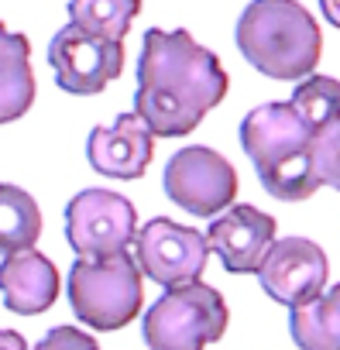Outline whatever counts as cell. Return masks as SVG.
<instances>
[{"mask_svg": "<svg viewBox=\"0 0 340 350\" xmlns=\"http://www.w3.org/2000/svg\"><path fill=\"white\" fill-rule=\"evenodd\" d=\"M59 288H62L59 268L35 247L8 254L0 261V295H4V306L18 316H38L52 309Z\"/></svg>", "mask_w": 340, "mask_h": 350, "instance_id": "13", "label": "cell"}, {"mask_svg": "<svg viewBox=\"0 0 340 350\" xmlns=\"http://www.w3.org/2000/svg\"><path fill=\"white\" fill-rule=\"evenodd\" d=\"M35 103L31 45L25 35L8 31L0 21V124L25 117Z\"/></svg>", "mask_w": 340, "mask_h": 350, "instance_id": "14", "label": "cell"}, {"mask_svg": "<svg viewBox=\"0 0 340 350\" xmlns=\"http://www.w3.org/2000/svg\"><path fill=\"white\" fill-rule=\"evenodd\" d=\"M319 8H323V18L333 28H340V0H319Z\"/></svg>", "mask_w": 340, "mask_h": 350, "instance_id": "22", "label": "cell"}, {"mask_svg": "<svg viewBox=\"0 0 340 350\" xmlns=\"http://www.w3.org/2000/svg\"><path fill=\"white\" fill-rule=\"evenodd\" d=\"M161 186L165 196L189 217H220L234 206L237 172L220 151L207 144H189L168 158Z\"/></svg>", "mask_w": 340, "mask_h": 350, "instance_id": "6", "label": "cell"}, {"mask_svg": "<svg viewBox=\"0 0 340 350\" xmlns=\"http://www.w3.org/2000/svg\"><path fill=\"white\" fill-rule=\"evenodd\" d=\"M86 158L107 179H141L155 158V134L134 110L120 113L110 127L90 131Z\"/></svg>", "mask_w": 340, "mask_h": 350, "instance_id": "12", "label": "cell"}, {"mask_svg": "<svg viewBox=\"0 0 340 350\" xmlns=\"http://www.w3.org/2000/svg\"><path fill=\"white\" fill-rule=\"evenodd\" d=\"M0 350H28V343L14 329H0Z\"/></svg>", "mask_w": 340, "mask_h": 350, "instance_id": "21", "label": "cell"}, {"mask_svg": "<svg viewBox=\"0 0 340 350\" xmlns=\"http://www.w3.org/2000/svg\"><path fill=\"white\" fill-rule=\"evenodd\" d=\"M138 237V210L110 189H83L66 206V241L76 258L124 254Z\"/></svg>", "mask_w": 340, "mask_h": 350, "instance_id": "7", "label": "cell"}, {"mask_svg": "<svg viewBox=\"0 0 340 350\" xmlns=\"http://www.w3.org/2000/svg\"><path fill=\"white\" fill-rule=\"evenodd\" d=\"M42 237V210L21 186H0V254L35 247Z\"/></svg>", "mask_w": 340, "mask_h": 350, "instance_id": "16", "label": "cell"}, {"mask_svg": "<svg viewBox=\"0 0 340 350\" xmlns=\"http://www.w3.org/2000/svg\"><path fill=\"white\" fill-rule=\"evenodd\" d=\"M231 312L224 295L207 282L165 288V295L144 312L141 336L148 350H207L227 333Z\"/></svg>", "mask_w": 340, "mask_h": 350, "instance_id": "5", "label": "cell"}, {"mask_svg": "<svg viewBox=\"0 0 340 350\" xmlns=\"http://www.w3.org/2000/svg\"><path fill=\"white\" fill-rule=\"evenodd\" d=\"M309 144L313 131L282 100L261 103L241 120V148L251 158L265 193L282 203H302L319 189Z\"/></svg>", "mask_w": 340, "mask_h": 350, "instance_id": "3", "label": "cell"}, {"mask_svg": "<svg viewBox=\"0 0 340 350\" xmlns=\"http://www.w3.org/2000/svg\"><path fill=\"white\" fill-rule=\"evenodd\" d=\"M234 42L261 76L278 83L313 76L323 52L319 25L299 0H251L237 18Z\"/></svg>", "mask_w": 340, "mask_h": 350, "instance_id": "2", "label": "cell"}, {"mask_svg": "<svg viewBox=\"0 0 340 350\" xmlns=\"http://www.w3.org/2000/svg\"><path fill=\"white\" fill-rule=\"evenodd\" d=\"M313 172H316V183L326 189L340 193V120L319 127L313 134Z\"/></svg>", "mask_w": 340, "mask_h": 350, "instance_id": "19", "label": "cell"}, {"mask_svg": "<svg viewBox=\"0 0 340 350\" xmlns=\"http://www.w3.org/2000/svg\"><path fill=\"white\" fill-rule=\"evenodd\" d=\"M35 350H100V343L90 333H83L79 326H52L35 343Z\"/></svg>", "mask_w": 340, "mask_h": 350, "instance_id": "20", "label": "cell"}, {"mask_svg": "<svg viewBox=\"0 0 340 350\" xmlns=\"http://www.w3.org/2000/svg\"><path fill=\"white\" fill-rule=\"evenodd\" d=\"M207 258H210L207 234L193 227H183L168 217H155L144 227H138L134 261L141 275L161 288H179V285L200 282Z\"/></svg>", "mask_w": 340, "mask_h": 350, "instance_id": "8", "label": "cell"}, {"mask_svg": "<svg viewBox=\"0 0 340 350\" xmlns=\"http://www.w3.org/2000/svg\"><path fill=\"white\" fill-rule=\"evenodd\" d=\"M326 275H330V261L326 251L309 241V237H285L275 241L258 268V282L261 288L278 302V306H306L313 302L319 292H326Z\"/></svg>", "mask_w": 340, "mask_h": 350, "instance_id": "10", "label": "cell"}, {"mask_svg": "<svg viewBox=\"0 0 340 350\" xmlns=\"http://www.w3.org/2000/svg\"><path fill=\"white\" fill-rule=\"evenodd\" d=\"M69 306L83 326L100 333L134 323L144 299V275L134 254L114 258H76L69 268Z\"/></svg>", "mask_w": 340, "mask_h": 350, "instance_id": "4", "label": "cell"}, {"mask_svg": "<svg viewBox=\"0 0 340 350\" xmlns=\"http://www.w3.org/2000/svg\"><path fill=\"white\" fill-rule=\"evenodd\" d=\"M138 14L141 0H69V21L110 42H124Z\"/></svg>", "mask_w": 340, "mask_h": 350, "instance_id": "17", "label": "cell"}, {"mask_svg": "<svg viewBox=\"0 0 340 350\" xmlns=\"http://www.w3.org/2000/svg\"><path fill=\"white\" fill-rule=\"evenodd\" d=\"M49 66L59 90L73 96H96L124 72V42L96 38L76 25H66L49 45Z\"/></svg>", "mask_w": 340, "mask_h": 350, "instance_id": "9", "label": "cell"}, {"mask_svg": "<svg viewBox=\"0 0 340 350\" xmlns=\"http://www.w3.org/2000/svg\"><path fill=\"white\" fill-rule=\"evenodd\" d=\"M227 72L220 59L189 31H144L138 59L134 113L155 137H183L227 96Z\"/></svg>", "mask_w": 340, "mask_h": 350, "instance_id": "1", "label": "cell"}, {"mask_svg": "<svg viewBox=\"0 0 340 350\" xmlns=\"http://www.w3.org/2000/svg\"><path fill=\"white\" fill-rule=\"evenodd\" d=\"M275 217L261 213L258 206L234 203L207 227L210 251L224 261L231 275H258L268 247L275 244Z\"/></svg>", "mask_w": 340, "mask_h": 350, "instance_id": "11", "label": "cell"}, {"mask_svg": "<svg viewBox=\"0 0 340 350\" xmlns=\"http://www.w3.org/2000/svg\"><path fill=\"white\" fill-rule=\"evenodd\" d=\"M289 333L299 350H340V282L289 309Z\"/></svg>", "mask_w": 340, "mask_h": 350, "instance_id": "15", "label": "cell"}, {"mask_svg": "<svg viewBox=\"0 0 340 350\" xmlns=\"http://www.w3.org/2000/svg\"><path fill=\"white\" fill-rule=\"evenodd\" d=\"M289 107L316 134L319 127L340 120V79H333V76H306L292 90Z\"/></svg>", "mask_w": 340, "mask_h": 350, "instance_id": "18", "label": "cell"}]
</instances>
